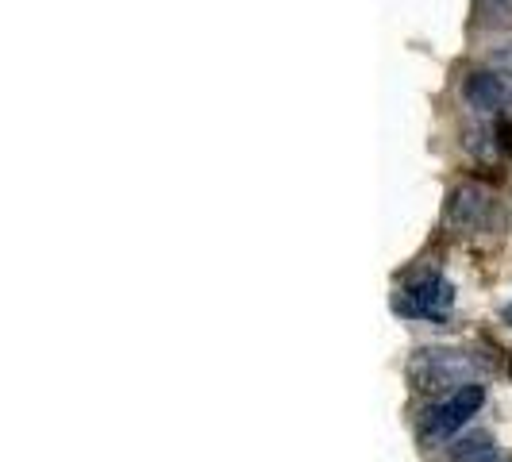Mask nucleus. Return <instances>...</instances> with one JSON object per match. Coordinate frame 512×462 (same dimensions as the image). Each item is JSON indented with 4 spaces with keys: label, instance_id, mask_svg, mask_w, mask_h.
I'll use <instances>...</instances> for the list:
<instances>
[{
    "label": "nucleus",
    "instance_id": "f257e3e1",
    "mask_svg": "<svg viewBox=\"0 0 512 462\" xmlns=\"http://www.w3.org/2000/svg\"><path fill=\"white\" fill-rule=\"evenodd\" d=\"M474 374H478L474 359L462 351H451V347H424L409 359L412 389L424 397H436V401L459 393L462 385L474 382Z\"/></svg>",
    "mask_w": 512,
    "mask_h": 462
},
{
    "label": "nucleus",
    "instance_id": "f03ea898",
    "mask_svg": "<svg viewBox=\"0 0 512 462\" xmlns=\"http://www.w3.org/2000/svg\"><path fill=\"white\" fill-rule=\"evenodd\" d=\"M482 405H486V389H482L478 382L462 385L459 393H451V397L436 401L432 409L420 416V439H424L428 447H439V443L455 439L462 432V424L482 409Z\"/></svg>",
    "mask_w": 512,
    "mask_h": 462
},
{
    "label": "nucleus",
    "instance_id": "7ed1b4c3",
    "mask_svg": "<svg viewBox=\"0 0 512 462\" xmlns=\"http://www.w3.org/2000/svg\"><path fill=\"white\" fill-rule=\"evenodd\" d=\"M455 308V285L447 282L443 274H424L401 293L397 312L405 316H420V320H447Z\"/></svg>",
    "mask_w": 512,
    "mask_h": 462
},
{
    "label": "nucleus",
    "instance_id": "20e7f679",
    "mask_svg": "<svg viewBox=\"0 0 512 462\" xmlns=\"http://www.w3.org/2000/svg\"><path fill=\"white\" fill-rule=\"evenodd\" d=\"M493 212V193L478 181H462L447 197V224L455 231H482Z\"/></svg>",
    "mask_w": 512,
    "mask_h": 462
},
{
    "label": "nucleus",
    "instance_id": "39448f33",
    "mask_svg": "<svg viewBox=\"0 0 512 462\" xmlns=\"http://www.w3.org/2000/svg\"><path fill=\"white\" fill-rule=\"evenodd\" d=\"M466 104L474 108V112H501L505 104H509V81L505 74H497V70H474V74L466 77Z\"/></svg>",
    "mask_w": 512,
    "mask_h": 462
},
{
    "label": "nucleus",
    "instance_id": "423d86ee",
    "mask_svg": "<svg viewBox=\"0 0 512 462\" xmlns=\"http://www.w3.org/2000/svg\"><path fill=\"white\" fill-rule=\"evenodd\" d=\"M451 462H505L501 459V443L489 432H470L451 443Z\"/></svg>",
    "mask_w": 512,
    "mask_h": 462
},
{
    "label": "nucleus",
    "instance_id": "0eeeda50",
    "mask_svg": "<svg viewBox=\"0 0 512 462\" xmlns=\"http://www.w3.org/2000/svg\"><path fill=\"white\" fill-rule=\"evenodd\" d=\"M478 24L482 27H509L512 24V0H474Z\"/></svg>",
    "mask_w": 512,
    "mask_h": 462
},
{
    "label": "nucleus",
    "instance_id": "6e6552de",
    "mask_svg": "<svg viewBox=\"0 0 512 462\" xmlns=\"http://www.w3.org/2000/svg\"><path fill=\"white\" fill-rule=\"evenodd\" d=\"M466 151L478 154V158H486V162H493L497 158V131H486V128H470L466 131Z\"/></svg>",
    "mask_w": 512,
    "mask_h": 462
},
{
    "label": "nucleus",
    "instance_id": "1a4fd4ad",
    "mask_svg": "<svg viewBox=\"0 0 512 462\" xmlns=\"http://www.w3.org/2000/svg\"><path fill=\"white\" fill-rule=\"evenodd\" d=\"M489 70L512 77V43H505V47H497V51L489 54Z\"/></svg>",
    "mask_w": 512,
    "mask_h": 462
},
{
    "label": "nucleus",
    "instance_id": "9d476101",
    "mask_svg": "<svg viewBox=\"0 0 512 462\" xmlns=\"http://www.w3.org/2000/svg\"><path fill=\"white\" fill-rule=\"evenodd\" d=\"M505 462H512V459H505Z\"/></svg>",
    "mask_w": 512,
    "mask_h": 462
}]
</instances>
